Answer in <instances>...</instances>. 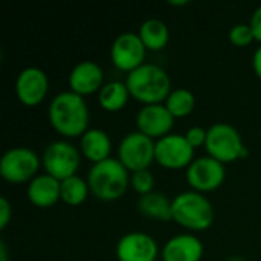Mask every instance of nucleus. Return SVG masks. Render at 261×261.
Here are the masks:
<instances>
[{"instance_id": "f257e3e1", "label": "nucleus", "mask_w": 261, "mask_h": 261, "mask_svg": "<svg viewBox=\"0 0 261 261\" xmlns=\"http://www.w3.org/2000/svg\"><path fill=\"white\" fill-rule=\"evenodd\" d=\"M52 128L64 138H81L89 130V106L84 96L72 90L57 93L47 110Z\"/></svg>"}, {"instance_id": "f03ea898", "label": "nucleus", "mask_w": 261, "mask_h": 261, "mask_svg": "<svg viewBox=\"0 0 261 261\" xmlns=\"http://www.w3.org/2000/svg\"><path fill=\"white\" fill-rule=\"evenodd\" d=\"M125 84L132 98L148 104H164L171 93V78L167 70L153 63H144L138 69L127 73Z\"/></svg>"}, {"instance_id": "7ed1b4c3", "label": "nucleus", "mask_w": 261, "mask_h": 261, "mask_svg": "<svg viewBox=\"0 0 261 261\" xmlns=\"http://www.w3.org/2000/svg\"><path fill=\"white\" fill-rule=\"evenodd\" d=\"M90 194L102 202H115L121 199L130 187V171L118 161L109 158L93 164L87 174Z\"/></svg>"}, {"instance_id": "20e7f679", "label": "nucleus", "mask_w": 261, "mask_h": 261, "mask_svg": "<svg viewBox=\"0 0 261 261\" xmlns=\"http://www.w3.org/2000/svg\"><path fill=\"white\" fill-rule=\"evenodd\" d=\"M171 220L188 231H205L214 223L213 203L202 193L182 191L171 200Z\"/></svg>"}, {"instance_id": "39448f33", "label": "nucleus", "mask_w": 261, "mask_h": 261, "mask_svg": "<svg viewBox=\"0 0 261 261\" xmlns=\"http://www.w3.org/2000/svg\"><path fill=\"white\" fill-rule=\"evenodd\" d=\"M205 150L208 156L222 164L246 159L249 154L240 132L228 122H216L208 128Z\"/></svg>"}, {"instance_id": "423d86ee", "label": "nucleus", "mask_w": 261, "mask_h": 261, "mask_svg": "<svg viewBox=\"0 0 261 261\" xmlns=\"http://www.w3.org/2000/svg\"><path fill=\"white\" fill-rule=\"evenodd\" d=\"M80 164L81 151L66 139L52 141L46 145L41 154V165L44 168V173L60 182L75 176Z\"/></svg>"}, {"instance_id": "0eeeda50", "label": "nucleus", "mask_w": 261, "mask_h": 261, "mask_svg": "<svg viewBox=\"0 0 261 261\" xmlns=\"http://www.w3.org/2000/svg\"><path fill=\"white\" fill-rule=\"evenodd\" d=\"M41 158L29 147H12L0 159V176L14 185L31 182L38 176Z\"/></svg>"}, {"instance_id": "6e6552de", "label": "nucleus", "mask_w": 261, "mask_h": 261, "mask_svg": "<svg viewBox=\"0 0 261 261\" xmlns=\"http://www.w3.org/2000/svg\"><path fill=\"white\" fill-rule=\"evenodd\" d=\"M156 141L141 132L127 133L118 144V161L130 171L148 170L154 162Z\"/></svg>"}, {"instance_id": "1a4fd4ad", "label": "nucleus", "mask_w": 261, "mask_h": 261, "mask_svg": "<svg viewBox=\"0 0 261 261\" xmlns=\"http://www.w3.org/2000/svg\"><path fill=\"white\" fill-rule=\"evenodd\" d=\"M185 179L193 191L210 193L220 188L226 179L225 164L211 156L196 158L185 171Z\"/></svg>"}, {"instance_id": "9d476101", "label": "nucleus", "mask_w": 261, "mask_h": 261, "mask_svg": "<svg viewBox=\"0 0 261 261\" xmlns=\"http://www.w3.org/2000/svg\"><path fill=\"white\" fill-rule=\"evenodd\" d=\"M194 148L187 141L185 135L170 133L156 141L154 162L168 170L188 168L194 161Z\"/></svg>"}, {"instance_id": "9b49d317", "label": "nucleus", "mask_w": 261, "mask_h": 261, "mask_svg": "<svg viewBox=\"0 0 261 261\" xmlns=\"http://www.w3.org/2000/svg\"><path fill=\"white\" fill-rule=\"evenodd\" d=\"M147 47L138 32L119 34L110 46V58L115 67L130 73L145 63Z\"/></svg>"}, {"instance_id": "f8f14e48", "label": "nucleus", "mask_w": 261, "mask_h": 261, "mask_svg": "<svg viewBox=\"0 0 261 261\" xmlns=\"http://www.w3.org/2000/svg\"><path fill=\"white\" fill-rule=\"evenodd\" d=\"M49 93L47 73L35 66L24 67L15 80V95L23 106L34 107L41 104Z\"/></svg>"}, {"instance_id": "ddd939ff", "label": "nucleus", "mask_w": 261, "mask_h": 261, "mask_svg": "<svg viewBox=\"0 0 261 261\" xmlns=\"http://www.w3.org/2000/svg\"><path fill=\"white\" fill-rule=\"evenodd\" d=\"M115 254L118 261H156L159 246L147 232L132 231L118 240Z\"/></svg>"}, {"instance_id": "4468645a", "label": "nucleus", "mask_w": 261, "mask_h": 261, "mask_svg": "<svg viewBox=\"0 0 261 261\" xmlns=\"http://www.w3.org/2000/svg\"><path fill=\"white\" fill-rule=\"evenodd\" d=\"M174 119L176 118L168 112L165 104H148L139 109L136 115V125L138 132L158 141L171 133Z\"/></svg>"}, {"instance_id": "2eb2a0df", "label": "nucleus", "mask_w": 261, "mask_h": 261, "mask_svg": "<svg viewBox=\"0 0 261 261\" xmlns=\"http://www.w3.org/2000/svg\"><path fill=\"white\" fill-rule=\"evenodd\" d=\"M67 83H69V90L81 96L96 93L106 84L104 72L101 66L92 60H84L76 63L69 73Z\"/></svg>"}, {"instance_id": "dca6fc26", "label": "nucleus", "mask_w": 261, "mask_h": 261, "mask_svg": "<svg viewBox=\"0 0 261 261\" xmlns=\"http://www.w3.org/2000/svg\"><path fill=\"white\" fill-rule=\"evenodd\" d=\"M203 243L194 234H177L165 242L161 251L162 261H200Z\"/></svg>"}, {"instance_id": "f3484780", "label": "nucleus", "mask_w": 261, "mask_h": 261, "mask_svg": "<svg viewBox=\"0 0 261 261\" xmlns=\"http://www.w3.org/2000/svg\"><path fill=\"white\" fill-rule=\"evenodd\" d=\"M29 202L37 208H50L61 200V182L43 173L35 176L26 190Z\"/></svg>"}, {"instance_id": "a211bd4d", "label": "nucleus", "mask_w": 261, "mask_h": 261, "mask_svg": "<svg viewBox=\"0 0 261 261\" xmlns=\"http://www.w3.org/2000/svg\"><path fill=\"white\" fill-rule=\"evenodd\" d=\"M80 151L92 164L102 162L112 158V139L109 133L101 128H89L80 138Z\"/></svg>"}, {"instance_id": "6ab92c4d", "label": "nucleus", "mask_w": 261, "mask_h": 261, "mask_svg": "<svg viewBox=\"0 0 261 261\" xmlns=\"http://www.w3.org/2000/svg\"><path fill=\"white\" fill-rule=\"evenodd\" d=\"M138 211L151 220L170 222L171 220V200L167 194L153 191L150 194L141 196L138 200Z\"/></svg>"}, {"instance_id": "aec40b11", "label": "nucleus", "mask_w": 261, "mask_h": 261, "mask_svg": "<svg viewBox=\"0 0 261 261\" xmlns=\"http://www.w3.org/2000/svg\"><path fill=\"white\" fill-rule=\"evenodd\" d=\"M138 34L147 50H162L170 41V29L161 18H147L142 21Z\"/></svg>"}, {"instance_id": "412c9836", "label": "nucleus", "mask_w": 261, "mask_h": 261, "mask_svg": "<svg viewBox=\"0 0 261 261\" xmlns=\"http://www.w3.org/2000/svg\"><path fill=\"white\" fill-rule=\"evenodd\" d=\"M130 96L125 81H109L98 92V102L107 112H119L127 106Z\"/></svg>"}, {"instance_id": "4be33fe9", "label": "nucleus", "mask_w": 261, "mask_h": 261, "mask_svg": "<svg viewBox=\"0 0 261 261\" xmlns=\"http://www.w3.org/2000/svg\"><path fill=\"white\" fill-rule=\"evenodd\" d=\"M164 104L174 118H185L194 112L196 96L191 90L179 87L171 90V93L168 95Z\"/></svg>"}, {"instance_id": "5701e85b", "label": "nucleus", "mask_w": 261, "mask_h": 261, "mask_svg": "<svg viewBox=\"0 0 261 261\" xmlns=\"http://www.w3.org/2000/svg\"><path fill=\"white\" fill-rule=\"evenodd\" d=\"M90 194L87 180L75 174L61 180V200L69 206H78L86 202Z\"/></svg>"}, {"instance_id": "b1692460", "label": "nucleus", "mask_w": 261, "mask_h": 261, "mask_svg": "<svg viewBox=\"0 0 261 261\" xmlns=\"http://www.w3.org/2000/svg\"><path fill=\"white\" fill-rule=\"evenodd\" d=\"M130 187L139 194L145 196L154 191V176L150 170H141L130 174Z\"/></svg>"}, {"instance_id": "393cba45", "label": "nucleus", "mask_w": 261, "mask_h": 261, "mask_svg": "<svg viewBox=\"0 0 261 261\" xmlns=\"http://www.w3.org/2000/svg\"><path fill=\"white\" fill-rule=\"evenodd\" d=\"M228 40L234 44V46H239V47H243V46H249L255 37H254V32H252V28L249 23H237L234 24L229 32H228Z\"/></svg>"}, {"instance_id": "a878e982", "label": "nucleus", "mask_w": 261, "mask_h": 261, "mask_svg": "<svg viewBox=\"0 0 261 261\" xmlns=\"http://www.w3.org/2000/svg\"><path fill=\"white\" fill-rule=\"evenodd\" d=\"M185 138L190 142V145L196 150L199 147H205L206 138H208V130L200 127V125H193L187 130Z\"/></svg>"}, {"instance_id": "bb28decb", "label": "nucleus", "mask_w": 261, "mask_h": 261, "mask_svg": "<svg viewBox=\"0 0 261 261\" xmlns=\"http://www.w3.org/2000/svg\"><path fill=\"white\" fill-rule=\"evenodd\" d=\"M12 217V208L6 197H0V229H5Z\"/></svg>"}, {"instance_id": "cd10ccee", "label": "nucleus", "mask_w": 261, "mask_h": 261, "mask_svg": "<svg viewBox=\"0 0 261 261\" xmlns=\"http://www.w3.org/2000/svg\"><path fill=\"white\" fill-rule=\"evenodd\" d=\"M249 24H251V28H252V32H254L255 40L261 44V5L252 12Z\"/></svg>"}, {"instance_id": "c85d7f7f", "label": "nucleus", "mask_w": 261, "mask_h": 261, "mask_svg": "<svg viewBox=\"0 0 261 261\" xmlns=\"http://www.w3.org/2000/svg\"><path fill=\"white\" fill-rule=\"evenodd\" d=\"M252 69H254L255 75L261 80V44L255 49V52L252 55Z\"/></svg>"}, {"instance_id": "c756f323", "label": "nucleus", "mask_w": 261, "mask_h": 261, "mask_svg": "<svg viewBox=\"0 0 261 261\" xmlns=\"http://www.w3.org/2000/svg\"><path fill=\"white\" fill-rule=\"evenodd\" d=\"M0 261H8V251L5 243H0Z\"/></svg>"}, {"instance_id": "7c9ffc66", "label": "nucleus", "mask_w": 261, "mask_h": 261, "mask_svg": "<svg viewBox=\"0 0 261 261\" xmlns=\"http://www.w3.org/2000/svg\"><path fill=\"white\" fill-rule=\"evenodd\" d=\"M188 3H190L188 0H170L168 2V5H171V6H185Z\"/></svg>"}, {"instance_id": "2f4dec72", "label": "nucleus", "mask_w": 261, "mask_h": 261, "mask_svg": "<svg viewBox=\"0 0 261 261\" xmlns=\"http://www.w3.org/2000/svg\"><path fill=\"white\" fill-rule=\"evenodd\" d=\"M226 261H245L242 257H239V255H234V257H229Z\"/></svg>"}, {"instance_id": "473e14b6", "label": "nucleus", "mask_w": 261, "mask_h": 261, "mask_svg": "<svg viewBox=\"0 0 261 261\" xmlns=\"http://www.w3.org/2000/svg\"><path fill=\"white\" fill-rule=\"evenodd\" d=\"M260 136H261V128H260Z\"/></svg>"}, {"instance_id": "72a5a7b5", "label": "nucleus", "mask_w": 261, "mask_h": 261, "mask_svg": "<svg viewBox=\"0 0 261 261\" xmlns=\"http://www.w3.org/2000/svg\"><path fill=\"white\" fill-rule=\"evenodd\" d=\"M260 243H261V236H260Z\"/></svg>"}]
</instances>
